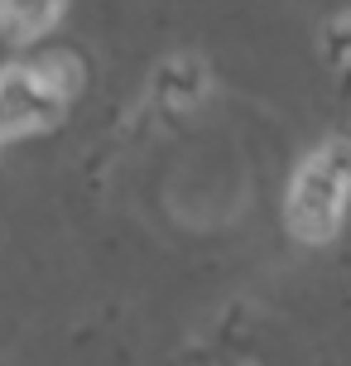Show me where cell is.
Listing matches in <instances>:
<instances>
[{
  "mask_svg": "<svg viewBox=\"0 0 351 366\" xmlns=\"http://www.w3.org/2000/svg\"><path fill=\"white\" fill-rule=\"evenodd\" d=\"M351 202V149L347 145H322L298 164L289 198H284V222L298 241L322 246L342 232Z\"/></svg>",
  "mask_w": 351,
  "mask_h": 366,
  "instance_id": "cell-1",
  "label": "cell"
},
{
  "mask_svg": "<svg viewBox=\"0 0 351 366\" xmlns=\"http://www.w3.org/2000/svg\"><path fill=\"white\" fill-rule=\"evenodd\" d=\"M73 68V58H34V63H15L0 73V116H5L10 135L54 126L68 111V97L77 87Z\"/></svg>",
  "mask_w": 351,
  "mask_h": 366,
  "instance_id": "cell-2",
  "label": "cell"
},
{
  "mask_svg": "<svg viewBox=\"0 0 351 366\" xmlns=\"http://www.w3.org/2000/svg\"><path fill=\"white\" fill-rule=\"evenodd\" d=\"M68 10V0H0V29L15 44H29V39L49 34Z\"/></svg>",
  "mask_w": 351,
  "mask_h": 366,
  "instance_id": "cell-3",
  "label": "cell"
},
{
  "mask_svg": "<svg viewBox=\"0 0 351 366\" xmlns=\"http://www.w3.org/2000/svg\"><path fill=\"white\" fill-rule=\"evenodd\" d=\"M207 92V68L198 58H168L159 68V97L168 107H193Z\"/></svg>",
  "mask_w": 351,
  "mask_h": 366,
  "instance_id": "cell-4",
  "label": "cell"
},
{
  "mask_svg": "<svg viewBox=\"0 0 351 366\" xmlns=\"http://www.w3.org/2000/svg\"><path fill=\"white\" fill-rule=\"evenodd\" d=\"M5 135H10V126H5V116H0V140H5Z\"/></svg>",
  "mask_w": 351,
  "mask_h": 366,
  "instance_id": "cell-5",
  "label": "cell"
}]
</instances>
